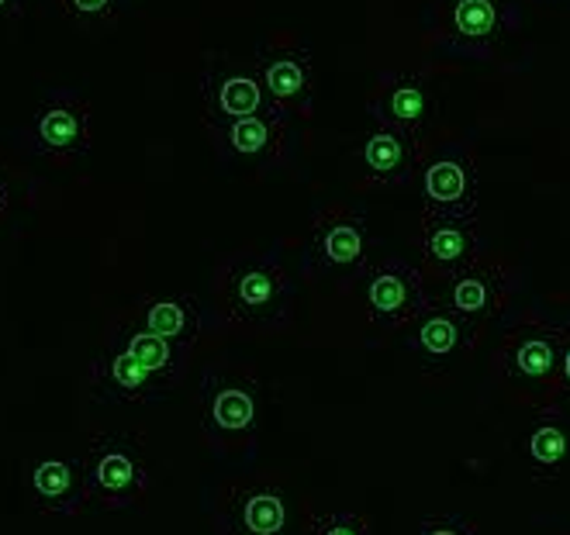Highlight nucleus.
<instances>
[{
	"label": "nucleus",
	"instance_id": "f257e3e1",
	"mask_svg": "<svg viewBox=\"0 0 570 535\" xmlns=\"http://www.w3.org/2000/svg\"><path fill=\"white\" fill-rule=\"evenodd\" d=\"M567 328L550 321H519L505 331L498 346V370L505 384L532 400V405H553L560 394V363H563Z\"/></svg>",
	"mask_w": 570,
	"mask_h": 535
},
{
	"label": "nucleus",
	"instance_id": "f03ea898",
	"mask_svg": "<svg viewBox=\"0 0 570 535\" xmlns=\"http://www.w3.org/2000/svg\"><path fill=\"white\" fill-rule=\"evenodd\" d=\"M222 305L232 325L274 331L291 315L287 274L274 259H236L222 280Z\"/></svg>",
	"mask_w": 570,
	"mask_h": 535
},
{
	"label": "nucleus",
	"instance_id": "7ed1b4c3",
	"mask_svg": "<svg viewBox=\"0 0 570 535\" xmlns=\"http://www.w3.org/2000/svg\"><path fill=\"white\" fill-rule=\"evenodd\" d=\"M360 305L366 321L391 331V328H409L432 305V294L425 287V277L412 262L387 259V262H374L360 277Z\"/></svg>",
	"mask_w": 570,
	"mask_h": 535
},
{
	"label": "nucleus",
	"instance_id": "20e7f679",
	"mask_svg": "<svg viewBox=\"0 0 570 535\" xmlns=\"http://www.w3.org/2000/svg\"><path fill=\"white\" fill-rule=\"evenodd\" d=\"M90 497L105 508H131L149 491V463L136 439L100 436L83 456Z\"/></svg>",
	"mask_w": 570,
	"mask_h": 535
},
{
	"label": "nucleus",
	"instance_id": "39448f33",
	"mask_svg": "<svg viewBox=\"0 0 570 535\" xmlns=\"http://www.w3.org/2000/svg\"><path fill=\"white\" fill-rule=\"evenodd\" d=\"M308 262L322 277H363L371 270V228L366 218L350 208L322 211L308 236Z\"/></svg>",
	"mask_w": 570,
	"mask_h": 535
},
{
	"label": "nucleus",
	"instance_id": "423d86ee",
	"mask_svg": "<svg viewBox=\"0 0 570 535\" xmlns=\"http://www.w3.org/2000/svg\"><path fill=\"white\" fill-rule=\"evenodd\" d=\"M478 339H481V331L474 325H466L450 308H443L435 297H432V305L405 328L409 356L419 363L422 374H432V377H446V374L460 370V363L474 353Z\"/></svg>",
	"mask_w": 570,
	"mask_h": 535
},
{
	"label": "nucleus",
	"instance_id": "0eeeda50",
	"mask_svg": "<svg viewBox=\"0 0 570 535\" xmlns=\"http://www.w3.org/2000/svg\"><path fill=\"white\" fill-rule=\"evenodd\" d=\"M200 418L215 443H239L256 432L259 390L246 374L212 370L200 380Z\"/></svg>",
	"mask_w": 570,
	"mask_h": 535
},
{
	"label": "nucleus",
	"instance_id": "6e6552de",
	"mask_svg": "<svg viewBox=\"0 0 570 535\" xmlns=\"http://www.w3.org/2000/svg\"><path fill=\"white\" fill-rule=\"evenodd\" d=\"M525 474L535 484H557L570 474V412L543 405L525 422L515 443Z\"/></svg>",
	"mask_w": 570,
	"mask_h": 535
},
{
	"label": "nucleus",
	"instance_id": "1a4fd4ad",
	"mask_svg": "<svg viewBox=\"0 0 570 535\" xmlns=\"http://www.w3.org/2000/svg\"><path fill=\"white\" fill-rule=\"evenodd\" d=\"M443 308L460 315L466 325H474L478 331L501 315L509 300V274L494 262H474L471 270H463L450 280H443V290L432 294Z\"/></svg>",
	"mask_w": 570,
	"mask_h": 535
},
{
	"label": "nucleus",
	"instance_id": "9d476101",
	"mask_svg": "<svg viewBox=\"0 0 570 535\" xmlns=\"http://www.w3.org/2000/svg\"><path fill=\"white\" fill-rule=\"evenodd\" d=\"M87 384L100 405H149L163 390H170L118 343H111L90 363Z\"/></svg>",
	"mask_w": 570,
	"mask_h": 535
},
{
	"label": "nucleus",
	"instance_id": "9b49d317",
	"mask_svg": "<svg viewBox=\"0 0 570 535\" xmlns=\"http://www.w3.org/2000/svg\"><path fill=\"white\" fill-rule=\"evenodd\" d=\"M422 259L429 270L450 280L463 270H471L474 262H481V242L474 218H456V215H422Z\"/></svg>",
	"mask_w": 570,
	"mask_h": 535
},
{
	"label": "nucleus",
	"instance_id": "f8f14e48",
	"mask_svg": "<svg viewBox=\"0 0 570 535\" xmlns=\"http://www.w3.org/2000/svg\"><path fill=\"white\" fill-rule=\"evenodd\" d=\"M291 508L281 487L274 484H239L232 487L222 505L225 535H287Z\"/></svg>",
	"mask_w": 570,
	"mask_h": 535
},
{
	"label": "nucleus",
	"instance_id": "ddd939ff",
	"mask_svg": "<svg viewBox=\"0 0 570 535\" xmlns=\"http://www.w3.org/2000/svg\"><path fill=\"white\" fill-rule=\"evenodd\" d=\"M356 159H360V174L371 184L405 187L419 166V136H409V131L391 125H374L363 136Z\"/></svg>",
	"mask_w": 570,
	"mask_h": 535
},
{
	"label": "nucleus",
	"instance_id": "4468645a",
	"mask_svg": "<svg viewBox=\"0 0 570 535\" xmlns=\"http://www.w3.org/2000/svg\"><path fill=\"white\" fill-rule=\"evenodd\" d=\"M366 111H371L377 125H391L409 131V136H419L435 115V93L425 80L412 73H387Z\"/></svg>",
	"mask_w": 570,
	"mask_h": 535
},
{
	"label": "nucleus",
	"instance_id": "2eb2a0df",
	"mask_svg": "<svg viewBox=\"0 0 570 535\" xmlns=\"http://www.w3.org/2000/svg\"><path fill=\"white\" fill-rule=\"evenodd\" d=\"M505 31V4L501 0H446V31L450 49L463 56H491Z\"/></svg>",
	"mask_w": 570,
	"mask_h": 535
},
{
	"label": "nucleus",
	"instance_id": "dca6fc26",
	"mask_svg": "<svg viewBox=\"0 0 570 535\" xmlns=\"http://www.w3.org/2000/svg\"><path fill=\"white\" fill-rule=\"evenodd\" d=\"M422 200L429 215L474 218L478 208V174L463 156L432 159L422 170Z\"/></svg>",
	"mask_w": 570,
	"mask_h": 535
},
{
	"label": "nucleus",
	"instance_id": "f3484780",
	"mask_svg": "<svg viewBox=\"0 0 570 535\" xmlns=\"http://www.w3.org/2000/svg\"><path fill=\"white\" fill-rule=\"evenodd\" d=\"M28 487L36 494L39 508H46L52 515H77L90 501L83 459H59V456L39 459L31 466Z\"/></svg>",
	"mask_w": 570,
	"mask_h": 535
},
{
	"label": "nucleus",
	"instance_id": "a211bd4d",
	"mask_svg": "<svg viewBox=\"0 0 570 535\" xmlns=\"http://www.w3.org/2000/svg\"><path fill=\"white\" fill-rule=\"evenodd\" d=\"M259 80L271 93V100L281 111H308L312 93H315V77L312 62L301 49H274L271 56L259 59Z\"/></svg>",
	"mask_w": 570,
	"mask_h": 535
},
{
	"label": "nucleus",
	"instance_id": "6ab92c4d",
	"mask_svg": "<svg viewBox=\"0 0 570 535\" xmlns=\"http://www.w3.org/2000/svg\"><path fill=\"white\" fill-rule=\"evenodd\" d=\"M118 346H125L131 356H136L149 374H156L166 387H177L184 370H187V349H180L177 343L156 336V331L142 328L139 321H131L118 331Z\"/></svg>",
	"mask_w": 570,
	"mask_h": 535
},
{
	"label": "nucleus",
	"instance_id": "aec40b11",
	"mask_svg": "<svg viewBox=\"0 0 570 535\" xmlns=\"http://www.w3.org/2000/svg\"><path fill=\"white\" fill-rule=\"evenodd\" d=\"M142 328L156 331V336L177 343L180 349H194L197 336H200V308L194 297H153L142 305L139 318Z\"/></svg>",
	"mask_w": 570,
	"mask_h": 535
},
{
	"label": "nucleus",
	"instance_id": "412c9836",
	"mask_svg": "<svg viewBox=\"0 0 570 535\" xmlns=\"http://www.w3.org/2000/svg\"><path fill=\"white\" fill-rule=\"evenodd\" d=\"M212 108L215 118L228 121H239V118H256V115H271L281 111L271 93H266L263 80L253 73H225L215 87H212Z\"/></svg>",
	"mask_w": 570,
	"mask_h": 535
},
{
	"label": "nucleus",
	"instance_id": "4be33fe9",
	"mask_svg": "<svg viewBox=\"0 0 570 535\" xmlns=\"http://www.w3.org/2000/svg\"><path fill=\"white\" fill-rule=\"evenodd\" d=\"M36 142L46 152H83L87 149V108L52 105L36 121Z\"/></svg>",
	"mask_w": 570,
	"mask_h": 535
},
{
	"label": "nucleus",
	"instance_id": "5701e85b",
	"mask_svg": "<svg viewBox=\"0 0 570 535\" xmlns=\"http://www.w3.org/2000/svg\"><path fill=\"white\" fill-rule=\"evenodd\" d=\"M284 121H287V111H271V115L228 121L225 125V142H228L232 152H239V156H266L271 149H277Z\"/></svg>",
	"mask_w": 570,
	"mask_h": 535
},
{
	"label": "nucleus",
	"instance_id": "b1692460",
	"mask_svg": "<svg viewBox=\"0 0 570 535\" xmlns=\"http://www.w3.org/2000/svg\"><path fill=\"white\" fill-rule=\"evenodd\" d=\"M308 535H374L360 512H318L308 522Z\"/></svg>",
	"mask_w": 570,
	"mask_h": 535
},
{
	"label": "nucleus",
	"instance_id": "393cba45",
	"mask_svg": "<svg viewBox=\"0 0 570 535\" xmlns=\"http://www.w3.org/2000/svg\"><path fill=\"white\" fill-rule=\"evenodd\" d=\"M419 535H481V532L463 515H429L419 522Z\"/></svg>",
	"mask_w": 570,
	"mask_h": 535
},
{
	"label": "nucleus",
	"instance_id": "a878e982",
	"mask_svg": "<svg viewBox=\"0 0 570 535\" xmlns=\"http://www.w3.org/2000/svg\"><path fill=\"white\" fill-rule=\"evenodd\" d=\"M560 394L570 397V328H567V343H563V363H560Z\"/></svg>",
	"mask_w": 570,
	"mask_h": 535
},
{
	"label": "nucleus",
	"instance_id": "bb28decb",
	"mask_svg": "<svg viewBox=\"0 0 570 535\" xmlns=\"http://www.w3.org/2000/svg\"><path fill=\"white\" fill-rule=\"evenodd\" d=\"M70 4H73V11H80V14H100V11H108L111 0H70Z\"/></svg>",
	"mask_w": 570,
	"mask_h": 535
},
{
	"label": "nucleus",
	"instance_id": "cd10ccee",
	"mask_svg": "<svg viewBox=\"0 0 570 535\" xmlns=\"http://www.w3.org/2000/svg\"><path fill=\"white\" fill-rule=\"evenodd\" d=\"M4 208H8V180L0 177V211H4Z\"/></svg>",
	"mask_w": 570,
	"mask_h": 535
},
{
	"label": "nucleus",
	"instance_id": "c85d7f7f",
	"mask_svg": "<svg viewBox=\"0 0 570 535\" xmlns=\"http://www.w3.org/2000/svg\"><path fill=\"white\" fill-rule=\"evenodd\" d=\"M8 4H11V0H0V11H4V8H8Z\"/></svg>",
	"mask_w": 570,
	"mask_h": 535
}]
</instances>
